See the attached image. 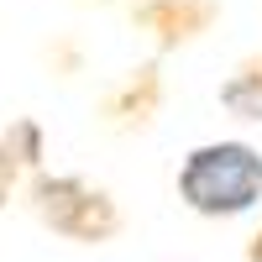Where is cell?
<instances>
[{
    "instance_id": "obj_1",
    "label": "cell",
    "mask_w": 262,
    "mask_h": 262,
    "mask_svg": "<svg viewBox=\"0 0 262 262\" xmlns=\"http://www.w3.org/2000/svg\"><path fill=\"white\" fill-rule=\"evenodd\" d=\"M179 194L200 215H242L262 200V152L247 142L194 147L179 168Z\"/></svg>"
},
{
    "instance_id": "obj_2",
    "label": "cell",
    "mask_w": 262,
    "mask_h": 262,
    "mask_svg": "<svg viewBox=\"0 0 262 262\" xmlns=\"http://www.w3.org/2000/svg\"><path fill=\"white\" fill-rule=\"evenodd\" d=\"M37 215L53 231L74 236V242H100V236L116 231L111 200L95 194V189H84V184H74V179H42L37 184Z\"/></svg>"
},
{
    "instance_id": "obj_3",
    "label": "cell",
    "mask_w": 262,
    "mask_h": 262,
    "mask_svg": "<svg viewBox=\"0 0 262 262\" xmlns=\"http://www.w3.org/2000/svg\"><path fill=\"white\" fill-rule=\"evenodd\" d=\"M221 100H226L242 121H262V63H247V69L221 90Z\"/></svg>"
},
{
    "instance_id": "obj_4",
    "label": "cell",
    "mask_w": 262,
    "mask_h": 262,
    "mask_svg": "<svg viewBox=\"0 0 262 262\" xmlns=\"http://www.w3.org/2000/svg\"><path fill=\"white\" fill-rule=\"evenodd\" d=\"M252 262H262V231H257V242H252Z\"/></svg>"
}]
</instances>
